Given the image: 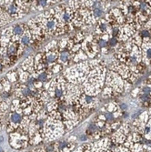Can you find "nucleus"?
<instances>
[{
    "instance_id": "obj_9",
    "label": "nucleus",
    "mask_w": 151,
    "mask_h": 152,
    "mask_svg": "<svg viewBox=\"0 0 151 152\" xmlns=\"http://www.w3.org/2000/svg\"><path fill=\"white\" fill-rule=\"evenodd\" d=\"M30 37H30L28 34H25V35H23V37H21V42H22V44L25 45V46L29 45L30 42H31V38H30Z\"/></svg>"
},
{
    "instance_id": "obj_11",
    "label": "nucleus",
    "mask_w": 151,
    "mask_h": 152,
    "mask_svg": "<svg viewBox=\"0 0 151 152\" xmlns=\"http://www.w3.org/2000/svg\"><path fill=\"white\" fill-rule=\"evenodd\" d=\"M143 150V145L140 144V143H135L132 149H131V152H141Z\"/></svg>"
},
{
    "instance_id": "obj_4",
    "label": "nucleus",
    "mask_w": 151,
    "mask_h": 152,
    "mask_svg": "<svg viewBox=\"0 0 151 152\" xmlns=\"http://www.w3.org/2000/svg\"><path fill=\"white\" fill-rule=\"evenodd\" d=\"M127 135L121 131L119 129L117 130H116L114 133H112V136H111V142L114 144V145H122L127 140Z\"/></svg>"
},
{
    "instance_id": "obj_3",
    "label": "nucleus",
    "mask_w": 151,
    "mask_h": 152,
    "mask_svg": "<svg viewBox=\"0 0 151 152\" xmlns=\"http://www.w3.org/2000/svg\"><path fill=\"white\" fill-rule=\"evenodd\" d=\"M26 133L25 132H19V133H12L11 136H10V140H9V143L15 148H23L24 146L26 145L27 140L26 136L25 135Z\"/></svg>"
},
{
    "instance_id": "obj_10",
    "label": "nucleus",
    "mask_w": 151,
    "mask_h": 152,
    "mask_svg": "<svg viewBox=\"0 0 151 152\" xmlns=\"http://www.w3.org/2000/svg\"><path fill=\"white\" fill-rule=\"evenodd\" d=\"M132 135V140L134 143H140L141 140H142V135L136 133V132H133L131 133Z\"/></svg>"
},
{
    "instance_id": "obj_8",
    "label": "nucleus",
    "mask_w": 151,
    "mask_h": 152,
    "mask_svg": "<svg viewBox=\"0 0 151 152\" xmlns=\"http://www.w3.org/2000/svg\"><path fill=\"white\" fill-rule=\"evenodd\" d=\"M144 134L147 137V140L151 141V118L148 120L147 126L145 127V130H144Z\"/></svg>"
},
{
    "instance_id": "obj_7",
    "label": "nucleus",
    "mask_w": 151,
    "mask_h": 152,
    "mask_svg": "<svg viewBox=\"0 0 151 152\" xmlns=\"http://www.w3.org/2000/svg\"><path fill=\"white\" fill-rule=\"evenodd\" d=\"M114 95H117V94L111 88L106 86V88L103 90V96H104V98H106V99L107 98H110V96H113Z\"/></svg>"
},
{
    "instance_id": "obj_13",
    "label": "nucleus",
    "mask_w": 151,
    "mask_h": 152,
    "mask_svg": "<svg viewBox=\"0 0 151 152\" xmlns=\"http://www.w3.org/2000/svg\"><path fill=\"white\" fill-rule=\"evenodd\" d=\"M47 79V73L39 74V76H38V80H39V81L44 82V81H46Z\"/></svg>"
},
{
    "instance_id": "obj_6",
    "label": "nucleus",
    "mask_w": 151,
    "mask_h": 152,
    "mask_svg": "<svg viewBox=\"0 0 151 152\" xmlns=\"http://www.w3.org/2000/svg\"><path fill=\"white\" fill-rule=\"evenodd\" d=\"M26 26L23 25H16V26H13V28H12V34H13V37H18L20 35H22L25 31V28H26Z\"/></svg>"
},
{
    "instance_id": "obj_2",
    "label": "nucleus",
    "mask_w": 151,
    "mask_h": 152,
    "mask_svg": "<svg viewBox=\"0 0 151 152\" xmlns=\"http://www.w3.org/2000/svg\"><path fill=\"white\" fill-rule=\"evenodd\" d=\"M124 79L117 73L109 70L106 76V86L111 88L117 95L124 90Z\"/></svg>"
},
{
    "instance_id": "obj_1",
    "label": "nucleus",
    "mask_w": 151,
    "mask_h": 152,
    "mask_svg": "<svg viewBox=\"0 0 151 152\" xmlns=\"http://www.w3.org/2000/svg\"><path fill=\"white\" fill-rule=\"evenodd\" d=\"M107 69L102 65L92 67L86 81V91L89 95H97L105 84Z\"/></svg>"
},
{
    "instance_id": "obj_14",
    "label": "nucleus",
    "mask_w": 151,
    "mask_h": 152,
    "mask_svg": "<svg viewBox=\"0 0 151 152\" xmlns=\"http://www.w3.org/2000/svg\"><path fill=\"white\" fill-rule=\"evenodd\" d=\"M36 2H37V5L40 6V7H46V6L48 5L47 0H40V1H36Z\"/></svg>"
},
{
    "instance_id": "obj_5",
    "label": "nucleus",
    "mask_w": 151,
    "mask_h": 152,
    "mask_svg": "<svg viewBox=\"0 0 151 152\" xmlns=\"http://www.w3.org/2000/svg\"><path fill=\"white\" fill-rule=\"evenodd\" d=\"M58 57V51L57 50H54V48L50 49L47 54H46V59H47V64L48 63H52L56 60Z\"/></svg>"
},
{
    "instance_id": "obj_16",
    "label": "nucleus",
    "mask_w": 151,
    "mask_h": 152,
    "mask_svg": "<svg viewBox=\"0 0 151 152\" xmlns=\"http://www.w3.org/2000/svg\"><path fill=\"white\" fill-rule=\"evenodd\" d=\"M2 67H3V65H2V63H1V62H0V70L2 69Z\"/></svg>"
},
{
    "instance_id": "obj_12",
    "label": "nucleus",
    "mask_w": 151,
    "mask_h": 152,
    "mask_svg": "<svg viewBox=\"0 0 151 152\" xmlns=\"http://www.w3.org/2000/svg\"><path fill=\"white\" fill-rule=\"evenodd\" d=\"M59 59L61 62H66V60H68V53L67 52H63L60 54Z\"/></svg>"
},
{
    "instance_id": "obj_15",
    "label": "nucleus",
    "mask_w": 151,
    "mask_h": 152,
    "mask_svg": "<svg viewBox=\"0 0 151 152\" xmlns=\"http://www.w3.org/2000/svg\"><path fill=\"white\" fill-rule=\"evenodd\" d=\"M144 26L146 27V28H147V30H149V31L151 32V18L148 19V21L147 22V24H146Z\"/></svg>"
}]
</instances>
